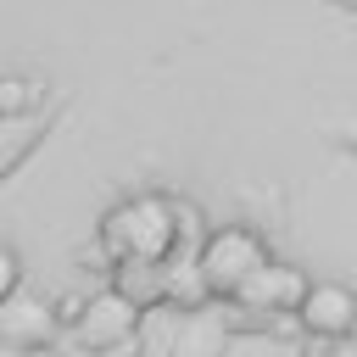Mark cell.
Segmentation results:
<instances>
[{
  "mask_svg": "<svg viewBox=\"0 0 357 357\" xmlns=\"http://www.w3.org/2000/svg\"><path fill=\"white\" fill-rule=\"evenodd\" d=\"M296 324H301L312 340H346L351 324H357V296H351V284H340V279H318V284L307 290Z\"/></svg>",
  "mask_w": 357,
  "mask_h": 357,
  "instance_id": "6",
  "label": "cell"
},
{
  "mask_svg": "<svg viewBox=\"0 0 357 357\" xmlns=\"http://www.w3.org/2000/svg\"><path fill=\"white\" fill-rule=\"evenodd\" d=\"M39 89H45V84H33V78H22V73H0V123H22V117H33Z\"/></svg>",
  "mask_w": 357,
  "mask_h": 357,
  "instance_id": "11",
  "label": "cell"
},
{
  "mask_svg": "<svg viewBox=\"0 0 357 357\" xmlns=\"http://www.w3.org/2000/svg\"><path fill=\"white\" fill-rule=\"evenodd\" d=\"M61 329L56 318V301H45L39 290H17L11 301H0V346H17V351H39L50 346Z\"/></svg>",
  "mask_w": 357,
  "mask_h": 357,
  "instance_id": "3",
  "label": "cell"
},
{
  "mask_svg": "<svg viewBox=\"0 0 357 357\" xmlns=\"http://www.w3.org/2000/svg\"><path fill=\"white\" fill-rule=\"evenodd\" d=\"M351 340H357V324H351Z\"/></svg>",
  "mask_w": 357,
  "mask_h": 357,
  "instance_id": "18",
  "label": "cell"
},
{
  "mask_svg": "<svg viewBox=\"0 0 357 357\" xmlns=\"http://www.w3.org/2000/svg\"><path fill=\"white\" fill-rule=\"evenodd\" d=\"M329 6H357V0H329Z\"/></svg>",
  "mask_w": 357,
  "mask_h": 357,
  "instance_id": "17",
  "label": "cell"
},
{
  "mask_svg": "<svg viewBox=\"0 0 357 357\" xmlns=\"http://www.w3.org/2000/svg\"><path fill=\"white\" fill-rule=\"evenodd\" d=\"M195 262H201V273H206V284H212V301H234L273 257H268V240H262L251 223H218V229L201 240Z\"/></svg>",
  "mask_w": 357,
  "mask_h": 357,
  "instance_id": "2",
  "label": "cell"
},
{
  "mask_svg": "<svg viewBox=\"0 0 357 357\" xmlns=\"http://www.w3.org/2000/svg\"><path fill=\"white\" fill-rule=\"evenodd\" d=\"M318 357H357V340H351V335H346V340H324Z\"/></svg>",
  "mask_w": 357,
  "mask_h": 357,
  "instance_id": "15",
  "label": "cell"
},
{
  "mask_svg": "<svg viewBox=\"0 0 357 357\" xmlns=\"http://www.w3.org/2000/svg\"><path fill=\"white\" fill-rule=\"evenodd\" d=\"M307 290H312V279L301 273V268H290V262H268L240 296H234V307H245V312H279V318H296L301 312V301H307Z\"/></svg>",
  "mask_w": 357,
  "mask_h": 357,
  "instance_id": "5",
  "label": "cell"
},
{
  "mask_svg": "<svg viewBox=\"0 0 357 357\" xmlns=\"http://www.w3.org/2000/svg\"><path fill=\"white\" fill-rule=\"evenodd\" d=\"M0 357H22V351H17V346H0Z\"/></svg>",
  "mask_w": 357,
  "mask_h": 357,
  "instance_id": "16",
  "label": "cell"
},
{
  "mask_svg": "<svg viewBox=\"0 0 357 357\" xmlns=\"http://www.w3.org/2000/svg\"><path fill=\"white\" fill-rule=\"evenodd\" d=\"M84 307H89V296H78V290H73V296H56V318H61L67 329H78V318H84Z\"/></svg>",
  "mask_w": 357,
  "mask_h": 357,
  "instance_id": "13",
  "label": "cell"
},
{
  "mask_svg": "<svg viewBox=\"0 0 357 357\" xmlns=\"http://www.w3.org/2000/svg\"><path fill=\"white\" fill-rule=\"evenodd\" d=\"M22 290V257L11 245H0V301H11Z\"/></svg>",
  "mask_w": 357,
  "mask_h": 357,
  "instance_id": "12",
  "label": "cell"
},
{
  "mask_svg": "<svg viewBox=\"0 0 357 357\" xmlns=\"http://www.w3.org/2000/svg\"><path fill=\"white\" fill-rule=\"evenodd\" d=\"M100 251L106 262H167L184 251V223H178V195H128L100 218Z\"/></svg>",
  "mask_w": 357,
  "mask_h": 357,
  "instance_id": "1",
  "label": "cell"
},
{
  "mask_svg": "<svg viewBox=\"0 0 357 357\" xmlns=\"http://www.w3.org/2000/svg\"><path fill=\"white\" fill-rule=\"evenodd\" d=\"M139 318H145V312H139L123 290H112V284H106V290H95V296H89V307H84V318H78V329H73V335H78L89 351H106V346H117V340L139 335Z\"/></svg>",
  "mask_w": 357,
  "mask_h": 357,
  "instance_id": "4",
  "label": "cell"
},
{
  "mask_svg": "<svg viewBox=\"0 0 357 357\" xmlns=\"http://www.w3.org/2000/svg\"><path fill=\"white\" fill-rule=\"evenodd\" d=\"M112 290H123L139 312L162 307V262H117L112 268Z\"/></svg>",
  "mask_w": 357,
  "mask_h": 357,
  "instance_id": "9",
  "label": "cell"
},
{
  "mask_svg": "<svg viewBox=\"0 0 357 357\" xmlns=\"http://www.w3.org/2000/svg\"><path fill=\"white\" fill-rule=\"evenodd\" d=\"M45 139V123L39 117H22V123H0V178L22 167V156Z\"/></svg>",
  "mask_w": 357,
  "mask_h": 357,
  "instance_id": "10",
  "label": "cell"
},
{
  "mask_svg": "<svg viewBox=\"0 0 357 357\" xmlns=\"http://www.w3.org/2000/svg\"><path fill=\"white\" fill-rule=\"evenodd\" d=\"M229 346V318L223 312H195L173 335V357H223Z\"/></svg>",
  "mask_w": 357,
  "mask_h": 357,
  "instance_id": "8",
  "label": "cell"
},
{
  "mask_svg": "<svg viewBox=\"0 0 357 357\" xmlns=\"http://www.w3.org/2000/svg\"><path fill=\"white\" fill-rule=\"evenodd\" d=\"M95 357H145V340L128 335V340H117V346H106V351H95Z\"/></svg>",
  "mask_w": 357,
  "mask_h": 357,
  "instance_id": "14",
  "label": "cell"
},
{
  "mask_svg": "<svg viewBox=\"0 0 357 357\" xmlns=\"http://www.w3.org/2000/svg\"><path fill=\"white\" fill-rule=\"evenodd\" d=\"M162 307H178L184 318H195V312L212 307V284H206L195 251H178V257L162 262Z\"/></svg>",
  "mask_w": 357,
  "mask_h": 357,
  "instance_id": "7",
  "label": "cell"
}]
</instances>
